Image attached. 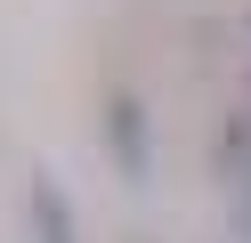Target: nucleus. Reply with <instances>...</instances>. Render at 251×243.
Wrapping results in <instances>:
<instances>
[{"instance_id":"f03ea898","label":"nucleus","mask_w":251,"mask_h":243,"mask_svg":"<svg viewBox=\"0 0 251 243\" xmlns=\"http://www.w3.org/2000/svg\"><path fill=\"white\" fill-rule=\"evenodd\" d=\"M33 227H41V243H73V219L57 203V187H33Z\"/></svg>"},{"instance_id":"f257e3e1","label":"nucleus","mask_w":251,"mask_h":243,"mask_svg":"<svg viewBox=\"0 0 251 243\" xmlns=\"http://www.w3.org/2000/svg\"><path fill=\"white\" fill-rule=\"evenodd\" d=\"M114 154H122V170H146V113H138V97H114Z\"/></svg>"}]
</instances>
